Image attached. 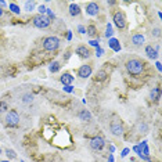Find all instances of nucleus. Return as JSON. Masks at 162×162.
<instances>
[{
    "instance_id": "obj_1",
    "label": "nucleus",
    "mask_w": 162,
    "mask_h": 162,
    "mask_svg": "<svg viewBox=\"0 0 162 162\" xmlns=\"http://www.w3.org/2000/svg\"><path fill=\"white\" fill-rule=\"evenodd\" d=\"M126 69H128V72L130 75H134V76L141 75L143 71H144V64L137 58H132L126 62Z\"/></svg>"
},
{
    "instance_id": "obj_2",
    "label": "nucleus",
    "mask_w": 162,
    "mask_h": 162,
    "mask_svg": "<svg viewBox=\"0 0 162 162\" xmlns=\"http://www.w3.org/2000/svg\"><path fill=\"white\" fill-rule=\"evenodd\" d=\"M60 46V39L57 36H49L43 40V49L47 51H54L57 50Z\"/></svg>"
},
{
    "instance_id": "obj_3",
    "label": "nucleus",
    "mask_w": 162,
    "mask_h": 162,
    "mask_svg": "<svg viewBox=\"0 0 162 162\" xmlns=\"http://www.w3.org/2000/svg\"><path fill=\"white\" fill-rule=\"evenodd\" d=\"M20 123V115L17 114V111H10L6 115V125L10 128H15Z\"/></svg>"
},
{
    "instance_id": "obj_4",
    "label": "nucleus",
    "mask_w": 162,
    "mask_h": 162,
    "mask_svg": "<svg viewBox=\"0 0 162 162\" xmlns=\"http://www.w3.org/2000/svg\"><path fill=\"white\" fill-rule=\"evenodd\" d=\"M34 25L36 26V28H40V29H45L47 28L49 25H50V18L46 17V15H36V17L34 18Z\"/></svg>"
},
{
    "instance_id": "obj_5",
    "label": "nucleus",
    "mask_w": 162,
    "mask_h": 162,
    "mask_svg": "<svg viewBox=\"0 0 162 162\" xmlns=\"http://www.w3.org/2000/svg\"><path fill=\"white\" fill-rule=\"evenodd\" d=\"M114 24L117 28L119 29H123L126 26V18H125V14L121 11H117L114 14Z\"/></svg>"
},
{
    "instance_id": "obj_6",
    "label": "nucleus",
    "mask_w": 162,
    "mask_h": 162,
    "mask_svg": "<svg viewBox=\"0 0 162 162\" xmlns=\"http://www.w3.org/2000/svg\"><path fill=\"white\" fill-rule=\"evenodd\" d=\"M111 132L114 136H121V134L123 133V126H122V122H121L119 119H114L111 122Z\"/></svg>"
},
{
    "instance_id": "obj_7",
    "label": "nucleus",
    "mask_w": 162,
    "mask_h": 162,
    "mask_svg": "<svg viewBox=\"0 0 162 162\" xmlns=\"http://www.w3.org/2000/svg\"><path fill=\"white\" fill-rule=\"evenodd\" d=\"M104 145H105V141H104V139L103 137H100V136L93 137V139L90 140V147H92L93 150H96V151H100Z\"/></svg>"
},
{
    "instance_id": "obj_8",
    "label": "nucleus",
    "mask_w": 162,
    "mask_h": 162,
    "mask_svg": "<svg viewBox=\"0 0 162 162\" xmlns=\"http://www.w3.org/2000/svg\"><path fill=\"white\" fill-rule=\"evenodd\" d=\"M92 67L90 65H82L81 68L78 69V76L82 79H87L90 75H92Z\"/></svg>"
},
{
    "instance_id": "obj_9",
    "label": "nucleus",
    "mask_w": 162,
    "mask_h": 162,
    "mask_svg": "<svg viewBox=\"0 0 162 162\" xmlns=\"http://www.w3.org/2000/svg\"><path fill=\"white\" fill-rule=\"evenodd\" d=\"M98 10H100V7H98V4L97 3H87L86 4V13L89 15H92V17H94V15H97V13H98Z\"/></svg>"
},
{
    "instance_id": "obj_10",
    "label": "nucleus",
    "mask_w": 162,
    "mask_h": 162,
    "mask_svg": "<svg viewBox=\"0 0 162 162\" xmlns=\"http://www.w3.org/2000/svg\"><path fill=\"white\" fill-rule=\"evenodd\" d=\"M76 54H78L81 58H89L92 53H90V50L86 46H78V47H76Z\"/></svg>"
},
{
    "instance_id": "obj_11",
    "label": "nucleus",
    "mask_w": 162,
    "mask_h": 162,
    "mask_svg": "<svg viewBox=\"0 0 162 162\" xmlns=\"http://www.w3.org/2000/svg\"><path fill=\"white\" fill-rule=\"evenodd\" d=\"M60 81H61V83H64L65 86H71V83L73 82V76L71 75V73H64V75L60 78Z\"/></svg>"
},
{
    "instance_id": "obj_12",
    "label": "nucleus",
    "mask_w": 162,
    "mask_h": 162,
    "mask_svg": "<svg viewBox=\"0 0 162 162\" xmlns=\"http://www.w3.org/2000/svg\"><path fill=\"white\" fill-rule=\"evenodd\" d=\"M132 42H133V45H136V46H141L143 43H144V36H143L141 34L133 35V38H132Z\"/></svg>"
},
{
    "instance_id": "obj_13",
    "label": "nucleus",
    "mask_w": 162,
    "mask_h": 162,
    "mask_svg": "<svg viewBox=\"0 0 162 162\" xmlns=\"http://www.w3.org/2000/svg\"><path fill=\"white\" fill-rule=\"evenodd\" d=\"M69 14L72 15V17H76V15H79V14H81V7H79L78 4L72 3L69 6Z\"/></svg>"
},
{
    "instance_id": "obj_14",
    "label": "nucleus",
    "mask_w": 162,
    "mask_h": 162,
    "mask_svg": "<svg viewBox=\"0 0 162 162\" xmlns=\"http://www.w3.org/2000/svg\"><path fill=\"white\" fill-rule=\"evenodd\" d=\"M145 53H147V56L150 57V58H156V57H158V51H156L152 46H147V47H145Z\"/></svg>"
},
{
    "instance_id": "obj_15",
    "label": "nucleus",
    "mask_w": 162,
    "mask_h": 162,
    "mask_svg": "<svg viewBox=\"0 0 162 162\" xmlns=\"http://www.w3.org/2000/svg\"><path fill=\"white\" fill-rule=\"evenodd\" d=\"M79 118H81L82 121H86V122H89V121H92V114H90L87 109H82V111L79 112Z\"/></svg>"
},
{
    "instance_id": "obj_16",
    "label": "nucleus",
    "mask_w": 162,
    "mask_h": 162,
    "mask_svg": "<svg viewBox=\"0 0 162 162\" xmlns=\"http://www.w3.org/2000/svg\"><path fill=\"white\" fill-rule=\"evenodd\" d=\"M107 76H108V73L105 72L104 69H101V71H98L97 73H96V82H104L107 79Z\"/></svg>"
},
{
    "instance_id": "obj_17",
    "label": "nucleus",
    "mask_w": 162,
    "mask_h": 162,
    "mask_svg": "<svg viewBox=\"0 0 162 162\" xmlns=\"http://www.w3.org/2000/svg\"><path fill=\"white\" fill-rule=\"evenodd\" d=\"M86 32H87L89 36H96V35H97V28H96L94 25H89L86 29Z\"/></svg>"
},
{
    "instance_id": "obj_18",
    "label": "nucleus",
    "mask_w": 162,
    "mask_h": 162,
    "mask_svg": "<svg viewBox=\"0 0 162 162\" xmlns=\"http://www.w3.org/2000/svg\"><path fill=\"white\" fill-rule=\"evenodd\" d=\"M140 151H141V154L144 156H148V154H150V151H148V147H147V141H143L141 145H140Z\"/></svg>"
},
{
    "instance_id": "obj_19",
    "label": "nucleus",
    "mask_w": 162,
    "mask_h": 162,
    "mask_svg": "<svg viewBox=\"0 0 162 162\" xmlns=\"http://www.w3.org/2000/svg\"><path fill=\"white\" fill-rule=\"evenodd\" d=\"M159 92H161V90H159V87H156V89H154L152 92H151V94H150V97H151V100H158L159 98Z\"/></svg>"
},
{
    "instance_id": "obj_20",
    "label": "nucleus",
    "mask_w": 162,
    "mask_h": 162,
    "mask_svg": "<svg viewBox=\"0 0 162 162\" xmlns=\"http://www.w3.org/2000/svg\"><path fill=\"white\" fill-rule=\"evenodd\" d=\"M6 155H7V158H10V159H15V158H17V154H15V151L11 150V148H7V150H6Z\"/></svg>"
},
{
    "instance_id": "obj_21",
    "label": "nucleus",
    "mask_w": 162,
    "mask_h": 162,
    "mask_svg": "<svg viewBox=\"0 0 162 162\" xmlns=\"http://www.w3.org/2000/svg\"><path fill=\"white\" fill-rule=\"evenodd\" d=\"M137 128H139V130L141 132V133H147L148 132V126L145 122H140L139 125H137Z\"/></svg>"
},
{
    "instance_id": "obj_22",
    "label": "nucleus",
    "mask_w": 162,
    "mask_h": 162,
    "mask_svg": "<svg viewBox=\"0 0 162 162\" xmlns=\"http://www.w3.org/2000/svg\"><path fill=\"white\" fill-rule=\"evenodd\" d=\"M35 4H36L35 2H25V10H26V11H29V13L34 11Z\"/></svg>"
},
{
    "instance_id": "obj_23",
    "label": "nucleus",
    "mask_w": 162,
    "mask_h": 162,
    "mask_svg": "<svg viewBox=\"0 0 162 162\" xmlns=\"http://www.w3.org/2000/svg\"><path fill=\"white\" fill-rule=\"evenodd\" d=\"M109 46H111L114 50H117V51L121 50V46L118 45V40L117 39H111V40H109Z\"/></svg>"
},
{
    "instance_id": "obj_24",
    "label": "nucleus",
    "mask_w": 162,
    "mask_h": 162,
    "mask_svg": "<svg viewBox=\"0 0 162 162\" xmlns=\"http://www.w3.org/2000/svg\"><path fill=\"white\" fill-rule=\"evenodd\" d=\"M58 69H60V62L54 61L53 64L50 65V72H58Z\"/></svg>"
},
{
    "instance_id": "obj_25",
    "label": "nucleus",
    "mask_w": 162,
    "mask_h": 162,
    "mask_svg": "<svg viewBox=\"0 0 162 162\" xmlns=\"http://www.w3.org/2000/svg\"><path fill=\"white\" fill-rule=\"evenodd\" d=\"M9 109V105H7L6 101H0V114H3Z\"/></svg>"
},
{
    "instance_id": "obj_26",
    "label": "nucleus",
    "mask_w": 162,
    "mask_h": 162,
    "mask_svg": "<svg viewBox=\"0 0 162 162\" xmlns=\"http://www.w3.org/2000/svg\"><path fill=\"white\" fill-rule=\"evenodd\" d=\"M10 10H11V11L13 13H14V14H20V11H21V10H20V7H18L17 6V4H14V3H11V4H10Z\"/></svg>"
},
{
    "instance_id": "obj_27",
    "label": "nucleus",
    "mask_w": 162,
    "mask_h": 162,
    "mask_svg": "<svg viewBox=\"0 0 162 162\" xmlns=\"http://www.w3.org/2000/svg\"><path fill=\"white\" fill-rule=\"evenodd\" d=\"M112 34H114V32H112L111 25H108V26H107V31H105V36L109 38V36H112Z\"/></svg>"
},
{
    "instance_id": "obj_28",
    "label": "nucleus",
    "mask_w": 162,
    "mask_h": 162,
    "mask_svg": "<svg viewBox=\"0 0 162 162\" xmlns=\"http://www.w3.org/2000/svg\"><path fill=\"white\" fill-rule=\"evenodd\" d=\"M152 34H154V36H156V38L161 36V29H159V28H155V29L152 31Z\"/></svg>"
},
{
    "instance_id": "obj_29",
    "label": "nucleus",
    "mask_w": 162,
    "mask_h": 162,
    "mask_svg": "<svg viewBox=\"0 0 162 162\" xmlns=\"http://www.w3.org/2000/svg\"><path fill=\"white\" fill-rule=\"evenodd\" d=\"M90 46H93V47H98V39L97 40H90Z\"/></svg>"
},
{
    "instance_id": "obj_30",
    "label": "nucleus",
    "mask_w": 162,
    "mask_h": 162,
    "mask_svg": "<svg viewBox=\"0 0 162 162\" xmlns=\"http://www.w3.org/2000/svg\"><path fill=\"white\" fill-rule=\"evenodd\" d=\"M39 11H40V15H45V13H46V7H45V6H40V7H39Z\"/></svg>"
},
{
    "instance_id": "obj_31",
    "label": "nucleus",
    "mask_w": 162,
    "mask_h": 162,
    "mask_svg": "<svg viewBox=\"0 0 162 162\" xmlns=\"http://www.w3.org/2000/svg\"><path fill=\"white\" fill-rule=\"evenodd\" d=\"M78 29H79V32H81V34H86V29H85V26H83V25H79V26H78Z\"/></svg>"
},
{
    "instance_id": "obj_32",
    "label": "nucleus",
    "mask_w": 162,
    "mask_h": 162,
    "mask_svg": "<svg viewBox=\"0 0 162 162\" xmlns=\"http://www.w3.org/2000/svg\"><path fill=\"white\" fill-rule=\"evenodd\" d=\"M129 154V148H125V150H123V152H122V156H126Z\"/></svg>"
},
{
    "instance_id": "obj_33",
    "label": "nucleus",
    "mask_w": 162,
    "mask_h": 162,
    "mask_svg": "<svg viewBox=\"0 0 162 162\" xmlns=\"http://www.w3.org/2000/svg\"><path fill=\"white\" fill-rule=\"evenodd\" d=\"M65 90H67L68 93H71L72 92V86H65Z\"/></svg>"
},
{
    "instance_id": "obj_34",
    "label": "nucleus",
    "mask_w": 162,
    "mask_h": 162,
    "mask_svg": "<svg viewBox=\"0 0 162 162\" xmlns=\"http://www.w3.org/2000/svg\"><path fill=\"white\" fill-rule=\"evenodd\" d=\"M47 14H49V17H50V18H54V14L51 11H47Z\"/></svg>"
},
{
    "instance_id": "obj_35",
    "label": "nucleus",
    "mask_w": 162,
    "mask_h": 162,
    "mask_svg": "<svg viewBox=\"0 0 162 162\" xmlns=\"http://www.w3.org/2000/svg\"><path fill=\"white\" fill-rule=\"evenodd\" d=\"M156 68H158V69L161 71V62H156Z\"/></svg>"
},
{
    "instance_id": "obj_36",
    "label": "nucleus",
    "mask_w": 162,
    "mask_h": 162,
    "mask_svg": "<svg viewBox=\"0 0 162 162\" xmlns=\"http://www.w3.org/2000/svg\"><path fill=\"white\" fill-rule=\"evenodd\" d=\"M2 15H3V9L0 7V17H2Z\"/></svg>"
},
{
    "instance_id": "obj_37",
    "label": "nucleus",
    "mask_w": 162,
    "mask_h": 162,
    "mask_svg": "<svg viewBox=\"0 0 162 162\" xmlns=\"http://www.w3.org/2000/svg\"><path fill=\"white\" fill-rule=\"evenodd\" d=\"M0 6H6V2H0Z\"/></svg>"
},
{
    "instance_id": "obj_38",
    "label": "nucleus",
    "mask_w": 162,
    "mask_h": 162,
    "mask_svg": "<svg viewBox=\"0 0 162 162\" xmlns=\"http://www.w3.org/2000/svg\"><path fill=\"white\" fill-rule=\"evenodd\" d=\"M109 162H112V156H109Z\"/></svg>"
},
{
    "instance_id": "obj_39",
    "label": "nucleus",
    "mask_w": 162,
    "mask_h": 162,
    "mask_svg": "<svg viewBox=\"0 0 162 162\" xmlns=\"http://www.w3.org/2000/svg\"><path fill=\"white\" fill-rule=\"evenodd\" d=\"M0 162H10V161H9V159H7V161H0Z\"/></svg>"
},
{
    "instance_id": "obj_40",
    "label": "nucleus",
    "mask_w": 162,
    "mask_h": 162,
    "mask_svg": "<svg viewBox=\"0 0 162 162\" xmlns=\"http://www.w3.org/2000/svg\"><path fill=\"white\" fill-rule=\"evenodd\" d=\"M0 154H2V148H0Z\"/></svg>"
},
{
    "instance_id": "obj_41",
    "label": "nucleus",
    "mask_w": 162,
    "mask_h": 162,
    "mask_svg": "<svg viewBox=\"0 0 162 162\" xmlns=\"http://www.w3.org/2000/svg\"><path fill=\"white\" fill-rule=\"evenodd\" d=\"M21 162H25V161H21Z\"/></svg>"
}]
</instances>
